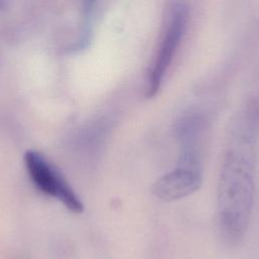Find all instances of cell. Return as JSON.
Masks as SVG:
<instances>
[{
  "instance_id": "2",
  "label": "cell",
  "mask_w": 259,
  "mask_h": 259,
  "mask_svg": "<svg viewBox=\"0 0 259 259\" xmlns=\"http://www.w3.org/2000/svg\"><path fill=\"white\" fill-rule=\"evenodd\" d=\"M188 20V6L184 2H171L164 16L159 46L147 72L145 84L147 98H152L159 92L186 33Z\"/></svg>"
},
{
  "instance_id": "1",
  "label": "cell",
  "mask_w": 259,
  "mask_h": 259,
  "mask_svg": "<svg viewBox=\"0 0 259 259\" xmlns=\"http://www.w3.org/2000/svg\"><path fill=\"white\" fill-rule=\"evenodd\" d=\"M259 101L252 100L238 114L224 156L218 184V225L229 247L242 243L254 200Z\"/></svg>"
},
{
  "instance_id": "3",
  "label": "cell",
  "mask_w": 259,
  "mask_h": 259,
  "mask_svg": "<svg viewBox=\"0 0 259 259\" xmlns=\"http://www.w3.org/2000/svg\"><path fill=\"white\" fill-rule=\"evenodd\" d=\"M24 164L35 187L42 193L60 200L74 212L83 210V203L57 167L41 153L29 150L24 154Z\"/></svg>"
},
{
  "instance_id": "4",
  "label": "cell",
  "mask_w": 259,
  "mask_h": 259,
  "mask_svg": "<svg viewBox=\"0 0 259 259\" xmlns=\"http://www.w3.org/2000/svg\"><path fill=\"white\" fill-rule=\"evenodd\" d=\"M201 181L200 170L176 166L156 180L152 191L161 200L173 201L195 192L201 185Z\"/></svg>"
}]
</instances>
